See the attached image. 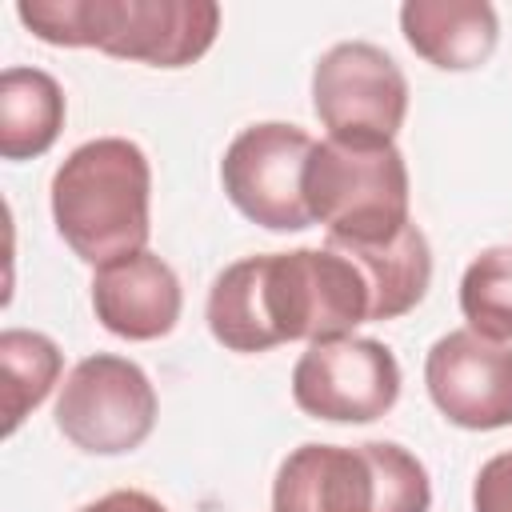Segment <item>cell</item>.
Here are the masks:
<instances>
[{
    "mask_svg": "<svg viewBox=\"0 0 512 512\" xmlns=\"http://www.w3.org/2000/svg\"><path fill=\"white\" fill-rule=\"evenodd\" d=\"M52 220L60 240L92 268L148 248L152 164L124 136L84 140L52 172Z\"/></svg>",
    "mask_w": 512,
    "mask_h": 512,
    "instance_id": "3957f363",
    "label": "cell"
},
{
    "mask_svg": "<svg viewBox=\"0 0 512 512\" xmlns=\"http://www.w3.org/2000/svg\"><path fill=\"white\" fill-rule=\"evenodd\" d=\"M156 388L148 372L116 352L84 356L60 384L56 428L88 456L136 452L156 428Z\"/></svg>",
    "mask_w": 512,
    "mask_h": 512,
    "instance_id": "8992f818",
    "label": "cell"
},
{
    "mask_svg": "<svg viewBox=\"0 0 512 512\" xmlns=\"http://www.w3.org/2000/svg\"><path fill=\"white\" fill-rule=\"evenodd\" d=\"M16 20L44 44L96 48L148 68L196 64L220 32L212 0H20Z\"/></svg>",
    "mask_w": 512,
    "mask_h": 512,
    "instance_id": "7a4b0ae2",
    "label": "cell"
},
{
    "mask_svg": "<svg viewBox=\"0 0 512 512\" xmlns=\"http://www.w3.org/2000/svg\"><path fill=\"white\" fill-rule=\"evenodd\" d=\"M80 512H168V508H164L156 496L140 492V488H116V492H108V496L84 504Z\"/></svg>",
    "mask_w": 512,
    "mask_h": 512,
    "instance_id": "ac0fdd59",
    "label": "cell"
},
{
    "mask_svg": "<svg viewBox=\"0 0 512 512\" xmlns=\"http://www.w3.org/2000/svg\"><path fill=\"white\" fill-rule=\"evenodd\" d=\"M312 136L284 120H260L232 136L220 160V184L240 216L268 232H304L312 220L304 200V168Z\"/></svg>",
    "mask_w": 512,
    "mask_h": 512,
    "instance_id": "ba28073f",
    "label": "cell"
},
{
    "mask_svg": "<svg viewBox=\"0 0 512 512\" xmlns=\"http://www.w3.org/2000/svg\"><path fill=\"white\" fill-rule=\"evenodd\" d=\"M472 512H512V452H496L472 480Z\"/></svg>",
    "mask_w": 512,
    "mask_h": 512,
    "instance_id": "e0dca14e",
    "label": "cell"
},
{
    "mask_svg": "<svg viewBox=\"0 0 512 512\" xmlns=\"http://www.w3.org/2000/svg\"><path fill=\"white\" fill-rule=\"evenodd\" d=\"M304 200L332 244H388L412 224L408 164L396 144H312Z\"/></svg>",
    "mask_w": 512,
    "mask_h": 512,
    "instance_id": "5b68a950",
    "label": "cell"
},
{
    "mask_svg": "<svg viewBox=\"0 0 512 512\" xmlns=\"http://www.w3.org/2000/svg\"><path fill=\"white\" fill-rule=\"evenodd\" d=\"M220 348L256 356L288 340H340L372 324L364 272L340 248H292L244 256L216 272L204 304Z\"/></svg>",
    "mask_w": 512,
    "mask_h": 512,
    "instance_id": "6da1fadb",
    "label": "cell"
},
{
    "mask_svg": "<svg viewBox=\"0 0 512 512\" xmlns=\"http://www.w3.org/2000/svg\"><path fill=\"white\" fill-rule=\"evenodd\" d=\"M408 48L440 72L480 68L500 40V16L488 0H408L400 4Z\"/></svg>",
    "mask_w": 512,
    "mask_h": 512,
    "instance_id": "7c38bea8",
    "label": "cell"
},
{
    "mask_svg": "<svg viewBox=\"0 0 512 512\" xmlns=\"http://www.w3.org/2000/svg\"><path fill=\"white\" fill-rule=\"evenodd\" d=\"M0 368H4V436H12L32 408L48 400L60 380L64 352L52 336L32 328L0 332Z\"/></svg>",
    "mask_w": 512,
    "mask_h": 512,
    "instance_id": "9a60e30c",
    "label": "cell"
},
{
    "mask_svg": "<svg viewBox=\"0 0 512 512\" xmlns=\"http://www.w3.org/2000/svg\"><path fill=\"white\" fill-rule=\"evenodd\" d=\"M184 308V288L172 264L156 252H132L96 268L92 312L120 340H160L176 328Z\"/></svg>",
    "mask_w": 512,
    "mask_h": 512,
    "instance_id": "8fae6325",
    "label": "cell"
},
{
    "mask_svg": "<svg viewBox=\"0 0 512 512\" xmlns=\"http://www.w3.org/2000/svg\"><path fill=\"white\" fill-rule=\"evenodd\" d=\"M424 388L436 412L468 432H496L512 424V344L456 328L424 356Z\"/></svg>",
    "mask_w": 512,
    "mask_h": 512,
    "instance_id": "30bf717a",
    "label": "cell"
},
{
    "mask_svg": "<svg viewBox=\"0 0 512 512\" xmlns=\"http://www.w3.org/2000/svg\"><path fill=\"white\" fill-rule=\"evenodd\" d=\"M428 468L392 440L300 444L272 480V512H428Z\"/></svg>",
    "mask_w": 512,
    "mask_h": 512,
    "instance_id": "277c9868",
    "label": "cell"
},
{
    "mask_svg": "<svg viewBox=\"0 0 512 512\" xmlns=\"http://www.w3.org/2000/svg\"><path fill=\"white\" fill-rule=\"evenodd\" d=\"M400 360L368 336L316 340L292 368V400L304 416L328 424H372L400 400Z\"/></svg>",
    "mask_w": 512,
    "mask_h": 512,
    "instance_id": "9c48e42d",
    "label": "cell"
},
{
    "mask_svg": "<svg viewBox=\"0 0 512 512\" xmlns=\"http://www.w3.org/2000/svg\"><path fill=\"white\" fill-rule=\"evenodd\" d=\"M332 244V240H324ZM364 272L368 296H372V320H396L412 312L432 284V248L428 236L408 224L388 244H332Z\"/></svg>",
    "mask_w": 512,
    "mask_h": 512,
    "instance_id": "4fadbf2b",
    "label": "cell"
},
{
    "mask_svg": "<svg viewBox=\"0 0 512 512\" xmlns=\"http://www.w3.org/2000/svg\"><path fill=\"white\" fill-rule=\"evenodd\" d=\"M312 112L328 140L396 144L408 116V80L384 48L340 40L312 68Z\"/></svg>",
    "mask_w": 512,
    "mask_h": 512,
    "instance_id": "52a82bcc",
    "label": "cell"
},
{
    "mask_svg": "<svg viewBox=\"0 0 512 512\" xmlns=\"http://www.w3.org/2000/svg\"><path fill=\"white\" fill-rule=\"evenodd\" d=\"M460 312L484 340L512 344V244H492L460 276Z\"/></svg>",
    "mask_w": 512,
    "mask_h": 512,
    "instance_id": "2e32d148",
    "label": "cell"
},
{
    "mask_svg": "<svg viewBox=\"0 0 512 512\" xmlns=\"http://www.w3.org/2000/svg\"><path fill=\"white\" fill-rule=\"evenodd\" d=\"M64 88L44 68H4L0 76V156L36 160L64 128Z\"/></svg>",
    "mask_w": 512,
    "mask_h": 512,
    "instance_id": "5bb4252c",
    "label": "cell"
}]
</instances>
